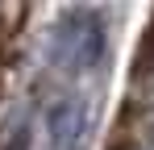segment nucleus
Masks as SVG:
<instances>
[{
  "label": "nucleus",
  "mask_w": 154,
  "mask_h": 150,
  "mask_svg": "<svg viewBox=\"0 0 154 150\" xmlns=\"http://www.w3.org/2000/svg\"><path fill=\"white\" fill-rule=\"evenodd\" d=\"M146 129H150V138H154V108H150V117H146Z\"/></svg>",
  "instance_id": "nucleus-4"
},
{
  "label": "nucleus",
  "mask_w": 154,
  "mask_h": 150,
  "mask_svg": "<svg viewBox=\"0 0 154 150\" xmlns=\"http://www.w3.org/2000/svg\"><path fill=\"white\" fill-rule=\"evenodd\" d=\"M92 133V104L88 96H58L46 113V142L50 150H79Z\"/></svg>",
  "instance_id": "nucleus-2"
},
{
  "label": "nucleus",
  "mask_w": 154,
  "mask_h": 150,
  "mask_svg": "<svg viewBox=\"0 0 154 150\" xmlns=\"http://www.w3.org/2000/svg\"><path fill=\"white\" fill-rule=\"evenodd\" d=\"M129 150H150V146H129Z\"/></svg>",
  "instance_id": "nucleus-5"
},
{
  "label": "nucleus",
  "mask_w": 154,
  "mask_h": 150,
  "mask_svg": "<svg viewBox=\"0 0 154 150\" xmlns=\"http://www.w3.org/2000/svg\"><path fill=\"white\" fill-rule=\"evenodd\" d=\"M50 58L67 75H88L104 58V17L96 8H63L50 29Z\"/></svg>",
  "instance_id": "nucleus-1"
},
{
  "label": "nucleus",
  "mask_w": 154,
  "mask_h": 150,
  "mask_svg": "<svg viewBox=\"0 0 154 150\" xmlns=\"http://www.w3.org/2000/svg\"><path fill=\"white\" fill-rule=\"evenodd\" d=\"M29 142H33V125H29V117H17L4 138V150H29Z\"/></svg>",
  "instance_id": "nucleus-3"
}]
</instances>
